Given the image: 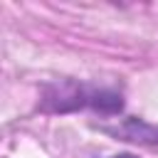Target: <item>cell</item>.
<instances>
[{"instance_id": "cell-2", "label": "cell", "mask_w": 158, "mask_h": 158, "mask_svg": "<svg viewBox=\"0 0 158 158\" xmlns=\"http://www.w3.org/2000/svg\"><path fill=\"white\" fill-rule=\"evenodd\" d=\"M121 133H123L128 141H138V143H156V141H158V128L146 126V123H141V121H136V118L126 121V123L121 126Z\"/></svg>"}, {"instance_id": "cell-1", "label": "cell", "mask_w": 158, "mask_h": 158, "mask_svg": "<svg viewBox=\"0 0 158 158\" xmlns=\"http://www.w3.org/2000/svg\"><path fill=\"white\" fill-rule=\"evenodd\" d=\"M44 104H47V109H52V111H69V109L91 106V109H99V111H104V114H111V111H118L123 101H121V96L114 94V91L89 89V86H84V84L67 81V84H62V86L49 89Z\"/></svg>"}, {"instance_id": "cell-3", "label": "cell", "mask_w": 158, "mask_h": 158, "mask_svg": "<svg viewBox=\"0 0 158 158\" xmlns=\"http://www.w3.org/2000/svg\"><path fill=\"white\" fill-rule=\"evenodd\" d=\"M114 158H136V156H131V153H118V156H114Z\"/></svg>"}]
</instances>
